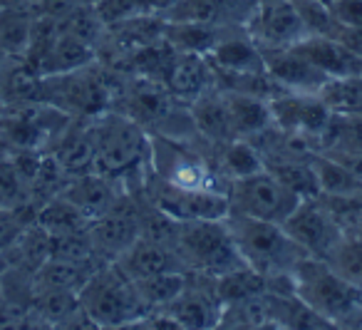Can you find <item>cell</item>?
Wrapping results in <instances>:
<instances>
[{
  "mask_svg": "<svg viewBox=\"0 0 362 330\" xmlns=\"http://www.w3.org/2000/svg\"><path fill=\"white\" fill-rule=\"evenodd\" d=\"M95 154V171L117 176L129 186H134L149 171V132L119 110H110L105 115L87 120Z\"/></svg>",
  "mask_w": 362,
  "mask_h": 330,
  "instance_id": "6da1fadb",
  "label": "cell"
},
{
  "mask_svg": "<svg viewBox=\"0 0 362 330\" xmlns=\"http://www.w3.org/2000/svg\"><path fill=\"white\" fill-rule=\"evenodd\" d=\"M296 295L315 310L330 328H360L362 290L345 280L327 261L303 258L291 273Z\"/></svg>",
  "mask_w": 362,
  "mask_h": 330,
  "instance_id": "7a4b0ae2",
  "label": "cell"
},
{
  "mask_svg": "<svg viewBox=\"0 0 362 330\" xmlns=\"http://www.w3.org/2000/svg\"><path fill=\"white\" fill-rule=\"evenodd\" d=\"M149 164L159 179L189 191L226 194L228 179L214 161V147L202 140H174L149 132Z\"/></svg>",
  "mask_w": 362,
  "mask_h": 330,
  "instance_id": "3957f363",
  "label": "cell"
},
{
  "mask_svg": "<svg viewBox=\"0 0 362 330\" xmlns=\"http://www.w3.org/2000/svg\"><path fill=\"white\" fill-rule=\"evenodd\" d=\"M226 226L231 231L233 244H236L243 263L256 268L268 280L286 278L296 271V266L303 258H308V254L293 241V236L288 234L283 224L228 211Z\"/></svg>",
  "mask_w": 362,
  "mask_h": 330,
  "instance_id": "277c9868",
  "label": "cell"
},
{
  "mask_svg": "<svg viewBox=\"0 0 362 330\" xmlns=\"http://www.w3.org/2000/svg\"><path fill=\"white\" fill-rule=\"evenodd\" d=\"M115 70L100 60L40 77V102L72 120H95L115 107Z\"/></svg>",
  "mask_w": 362,
  "mask_h": 330,
  "instance_id": "5b68a950",
  "label": "cell"
},
{
  "mask_svg": "<svg viewBox=\"0 0 362 330\" xmlns=\"http://www.w3.org/2000/svg\"><path fill=\"white\" fill-rule=\"evenodd\" d=\"M80 305L95 328H136L149 313L136 283L115 263H102L77 293Z\"/></svg>",
  "mask_w": 362,
  "mask_h": 330,
  "instance_id": "8992f818",
  "label": "cell"
},
{
  "mask_svg": "<svg viewBox=\"0 0 362 330\" xmlns=\"http://www.w3.org/2000/svg\"><path fill=\"white\" fill-rule=\"evenodd\" d=\"M174 249L192 273H202L209 278H216L243 266L226 219L179 221Z\"/></svg>",
  "mask_w": 362,
  "mask_h": 330,
  "instance_id": "52a82bcc",
  "label": "cell"
},
{
  "mask_svg": "<svg viewBox=\"0 0 362 330\" xmlns=\"http://www.w3.org/2000/svg\"><path fill=\"white\" fill-rule=\"evenodd\" d=\"M226 196H228V206L236 214L253 216V219H263V221H276V224H283L296 211V206L303 201L300 196L293 194L268 169H261L256 174L228 181Z\"/></svg>",
  "mask_w": 362,
  "mask_h": 330,
  "instance_id": "ba28073f",
  "label": "cell"
},
{
  "mask_svg": "<svg viewBox=\"0 0 362 330\" xmlns=\"http://www.w3.org/2000/svg\"><path fill=\"white\" fill-rule=\"evenodd\" d=\"M283 226H286V231L293 236V241L308 256L320 261L330 258V254L337 249V244L345 239V231L337 224L332 211L327 209L322 196L303 199L296 206V211L283 221Z\"/></svg>",
  "mask_w": 362,
  "mask_h": 330,
  "instance_id": "9c48e42d",
  "label": "cell"
},
{
  "mask_svg": "<svg viewBox=\"0 0 362 330\" xmlns=\"http://www.w3.org/2000/svg\"><path fill=\"white\" fill-rule=\"evenodd\" d=\"M243 28L261 50L293 47L308 38L305 25L291 0H258Z\"/></svg>",
  "mask_w": 362,
  "mask_h": 330,
  "instance_id": "30bf717a",
  "label": "cell"
},
{
  "mask_svg": "<svg viewBox=\"0 0 362 330\" xmlns=\"http://www.w3.org/2000/svg\"><path fill=\"white\" fill-rule=\"evenodd\" d=\"M92 246L102 261H117L141 236L139 204L134 194L127 191L110 211L97 216L87 229Z\"/></svg>",
  "mask_w": 362,
  "mask_h": 330,
  "instance_id": "8fae6325",
  "label": "cell"
},
{
  "mask_svg": "<svg viewBox=\"0 0 362 330\" xmlns=\"http://www.w3.org/2000/svg\"><path fill=\"white\" fill-rule=\"evenodd\" d=\"M268 107H271L273 125L293 132V135L305 137L315 147L332 117L330 107L320 100V95H305V92L278 90L268 100Z\"/></svg>",
  "mask_w": 362,
  "mask_h": 330,
  "instance_id": "7c38bea8",
  "label": "cell"
},
{
  "mask_svg": "<svg viewBox=\"0 0 362 330\" xmlns=\"http://www.w3.org/2000/svg\"><path fill=\"white\" fill-rule=\"evenodd\" d=\"M176 323V328L189 330H211L218 328L221 320V300L214 290V278L189 271L187 285L179 290L171 303L161 308Z\"/></svg>",
  "mask_w": 362,
  "mask_h": 330,
  "instance_id": "4fadbf2b",
  "label": "cell"
},
{
  "mask_svg": "<svg viewBox=\"0 0 362 330\" xmlns=\"http://www.w3.org/2000/svg\"><path fill=\"white\" fill-rule=\"evenodd\" d=\"M266 75L273 80L278 90L288 92H305V95H317L330 77L315 67L296 45L281 47V50H261Z\"/></svg>",
  "mask_w": 362,
  "mask_h": 330,
  "instance_id": "5bb4252c",
  "label": "cell"
},
{
  "mask_svg": "<svg viewBox=\"0 0 362 330\" xmlns=\"http://www.w3.org/2000/svg\"><path fill=\"white\" fill-rule=\"evenodd\" d=\"M127 191H129L127 184L117 176L102 174V171H87V174L72 176L62 189V196L95 221L97 216L110 211Z\"/></svg>",
  "mask_w": 362,
  "mask_h": 330,
  "instance_id": "9a60e30c",
  "label": "cell"
},
{
  "mask_svg": "<svg viewBox=\"0 0 362 330\" xmlns=\"http://www.w3.org/2000/svg\"><path fill=\"white\" fill-rule=\"evenodd\" d=\"M132 280L151 278V275L161 273H181V271H189L181 261V256L176 254L174 246L159 244L154 239H146L139 236L119 258L115 261Z\"/></svg>",
  "mask_w": 362,
  "mask_h": 330,
  "instance_id": "2e32d148",
  "label": "cell"
},
{
  "mask_svg": "<svg viewBox=\"0 0 362 330\" xmlns=\"http://www.w3.org/2000/svg\"><path fill=\"white\" fill-rule=\"evenodd\" d=\"M211 67L226 72H266L263 52L243 25H223L218 42L206 55Z\"/></svg>",
  "mask_w": 362,
  "mask_h": 330,
  "instance_id": "e0dca14e",
  "label": "cell"
},
{
  "mask_svg": "<svg viewBox=\"0 0 362 330\" xmlns=\"http://www.w3.org/2000/svg\"><path fill=\"white\" fill-rule=\"evenodd\" d=\"M164 87L174 100L192 105L194 100L204 95V92L214 90L216 80H214L211 62L204 55H189V52H179L171 65L169 75L164 80Z\"/></svg>",
  "mask_w": 362,
  "mask_h": 330,
  "instance_id": "ac0fdd59",
  "label": "cell"
},
{
  "mask_svg": "<svg viewBox=\"0 0 362 330\" xmlns=\"http://www.w3.org/2000/svg\"><path fill=\"white\" fill-rule=\"evenodd\" d=\"M298 50L327 77L362 75V57L352 52L340 38L332 35H308L298 42Z\"/></svg>",
  "mask_w": 362,
  "mask_h": 330,
  "instance_id": "d6986e66",
  "label": "cell"
},
{
  "mask_svg": "<svg viewBox=\"0 0 362 330\" xmlns=\"http://www.w3.org/2000/svg\"><path fill=\"white\" fill-rule=\"evenodd\" d=\"M221 95L236 140H253V137L261 135L263 130H268L273 125L268 100L231 90H221Z\"/></svg>",
  "mask_w": 362,
  "mask_h": 330,
  "instance_id": "ffe728a7",
  "label": "cell"
},
{
  "mask_svg": "<svg viewBox=\"0 0 362 330\" xmlns=\"http://www.w3.org/2000/svg\"><path fill=\"white\" fill-rule=\"evenodd\" d=\"M0 209L23 211L35 221L37 206L33 199L30 174L18 154L0 157Z\"/></svg>",
  "mask_w": 362,
  "mask_h": 330,
  "instance_id": "44dd1931",
  "label": "cell"
},
{
  "mask_svg": "<svg viewBox=\"0 0 362 330\" xmlns=\"http://www.w3.org/2000/svg\"><path fill=\"white\" fill-rule=\"evenodd\" d=\"M194 115V122H197V130L202 135V140L206 142L209 147H218L223 142L236 140L231 130V122H228V112L226 105H223V95L218 87L204 92L199 100H194L189 105Z\"/></svg>",
  "mask_w": 362,
  "mask_h": 330,
  "instance_id": "7402d4cb",
  "label": "cell"
},
{
  "mask_svg": "<svg viewBox=\"0 0 362 330\" xmlns=\"http://www.w3.org/2000/svg\"><path fill=\"white\" fill-rule=\"evenodd\" d=\"M35 13L16 3L0 8V60H25Z\"/></svg>",
  "mask_w": 362,
  "mask_h": 330,
  "instance_id": "603a6c76",
  "label": "cell"
},
{
  "mask_svg": "<svg viewBox=\"0 0 362 330\" xmlns=\"http://www.w3.org/2000/svg\"><path fill=\"white\" fill-rule=\"evenodd\" d=\"M223 33V25L218 23H169L164 28V40L174 50L189 52V55H204L211 52V47L218 42Z\"/></svg>",
  "mask_w": 362,
  "mask_h": 330,
  "instance_id": "cb8c5ba5",
  "label": "cell"
},
{
  "mask_svg": "<svg viewBox=\"0 0 362 330\" xmlns=\"http://www.w3.org/2000/svg\"><path fill=\"white\" fill-rule=\"evenodd\" d=\"M35 224L40 226V229H45L50 236H67V234L87 231L92 224V219L85 214V211L77 209L72 201H67L62 194H57L55 199L37 206Z\"/></svg>",
  "mask_w": 362,
  "mask_h": 330,
  "instance_id": "d4e9b609",
  "label": "cell"
},
{
  "mask_svg": "<svg viewBox=\"0 0 362 330\" xmlns=\"http://www.w3.org/2000/svg\"><path fill=\"white\" fill-rule=\"evenodd\" d=\"M214 161L228 181L263 169V157L251 140H231L214 147Z\"/></svg>",
  "mask_w": 362,
  "mask_h": 330,
  "instance_id": "484cf974",
  "label": "cell"
},
{
  "mask_svg": "<svg viewBox=\"0 0 362 330\" xmlns=\"http://www.w3.org/2000/svg\"><path fill=\"white\" fill-rule=\"evenodd\" d=\"M268 288H271V283H268L266 275L258 273V271L251 268L248 263H243V266H238V268L214 278V290H216L218 300H221V308L226 303H236V300L261 295V293H266Z\"/></svg>",
  "mask_w": 362,
  "mask_h": 330,
  "instance_id": "4316f807",
  "label": "cell"
},
{
  "mask_svg": "<svg viewBox=\"0 0 362 330\" xmlns=\"http://www.w3.org/2000/svg\"><path fill=\"white\" fill-rule=\"evenodd\" d=\"M315 174L317 184H320L322 196H337V199H345V196H360L362 194V179L357 174H352L347 166H342L340 161H335L332 157L317 152L315 159Z\"/></svg>",
  "mask_w": 362,
  "mask_h": 330,
  "instance_id": "83f0119b",
  "label": "cell"
},
{
  "mask_svg": "<svg viewBox=\"0 0 362 330\" xmlns=\"http://www.w3.org/2000/svg\"><path fill=\"white\" fill-rule=\"evenodd\" d=\"M330 112L340 115H362V75L330 77L317 92Z\"/></svg>",
  "mask_w": 362,
  "mask_h": 330,
  "instance_id": "f1b7e54d",
  "label": "cell"
},
{
  "mask_svg": "<svg viewBox=\"0 0 362 330\" xmlns=\"http://www.w3.org/2000/svg\"><path fill=\"white\" fill-rule=\"evenodd\" d=\"M327 263L337 271L345 280H350L355 288L362 290V239L347 236L337 244V249L330 254Z\"/></svg>",
  "mask_w": 362,
  "mask_h": 330,
  "instance_id": "f546056e",
  "label": "cell"
},
{
  "mask_svg": "<svg viewBox=\"0 0 362 330\" xmlns=\"http://www.w3.org/2000/svg\"><path fill=\"white\" fill-rule=\"evenodd\" d=\"M296 13L300 16L308 35H332L337 38L340 25L332 18L325 0H291Z\"/></svg>",
  "mask_w": 362,
  "mask_h": 330,
  "instance_id": "4dcf8cb0",
  "label": "cell"
},
{
  "mask_svg": "<svg viewBox=\"0 0 362 330\" xmlns=\"http://www.w3.org/2000/svg\"><path fill=\"white\" fill-rule=\"evenodd\" d=\"M30 224H33V219L28 214H23V211L0 209V256H6L8 251L18 244L23 231Z\"/></svg>",
  "mask_w": 362,
  "mask_h": 330,
  "instance_id": "1f68e13d",
  "label": "cell"
},
{
  "mask_svg": "<svg viewBox=\"0 0 362 330\" xmlns=\"http://www.w3.org/2000/svg\"><path fill=\"white\" fill-rule=\"evenodd\" d=\"M340 28H362V0H325Z\"/></svg>",
  "mask_w": 362,
  "mask_h": 330,
  "instance_id": "d6a6232c",
  "label": "cell"
},
{
  "mask_svg": "<svg viewBox=\"0 0 362 330\" xmlns=\"http://www.w3.org/2000/svg\"><path fill=\"white\" fill-rule=\"evenodd\" d=\"M3 6H6V0H0V8H3Z\"/></svg>",
  "mask_w": 362,
  "mask_h": 330,
  "instance_id": "836d02e7",
  "label": "cell"
}]
</instances>
